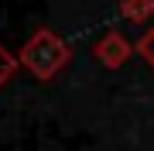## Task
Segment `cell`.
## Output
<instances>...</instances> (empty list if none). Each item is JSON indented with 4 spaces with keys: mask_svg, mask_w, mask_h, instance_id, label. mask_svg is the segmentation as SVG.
Masks as SVG:
<instances>
[{
    "mask_svg": "<svg viewBox=\"0 0 154 151\" xmlns=\"http://www.w3.org/2000/svg\"><path fill=\"white\" fill-rule=\"evenodd\" d=\"M93 52H96V58L103 62L106 69H120L123 62L134 55V45L123 38L120 31H110V34H103V38L96 41V48H93Z\"/></svg>",
    "mask_w": 154,
    "mask_h": 151,
    "instance_id": "cell-2",
    "label": "cell"
},
{
    "mask_svg": "<svg viewBox=\"0 0 154 151\" xmlns=\"http://www.w3.org/2000/svg\"><path fill=\"white\" fill-rule=\"evenodd\" d=\"M120 14L130 24H144L154 17V0H120Z\"/></svg>",
    "mask_w": 154,
    "mask_h": 151,
    "instance_id": "cell-3",
    "label": "cell"
},
{
    "mask_svg": "<svg viewBox=\"0 0 154 151\" xmlns=\"http://www.w3.org/2000/svg\"><path fill=\"white\" fill-rule=\"evenodd\" d=\"M69 58H72L69 41H62L58 34L48 31V28H38V31L21 45V55H17L21 69L31 72L34 79H41V83L51 79V76H58L62 69L69 65Z\"/></svg>",
    "mask_w": 154,
    "mask_h": 151,
    "instance_id": "cell-1",
    "label": "cell"
},
{
    "mask_svg": "<svg viewBox=\"0 0 154 151\" xmlns=\"http://www.w3.org/2000/svg\"><path fill=\"white\" fill-rule=\"evenodd\" d=\"M17 69H21L17 55H11V52L0 45V86H7V83H11V79L17 76Z\"/></svg>",
    "mask_w": 154,
    "mask_h": 151,
    "instance_id": "cell-4",
    "label": "cell"
},
{
    "mask_svg": "<svg viewBox=\"0 0 154 151\" xmlns=\"http://www.w3.org/2000/svg\"><path fill=\"white\" fill-rule=\"evenodd\" d=\"M137 52H140V55L151 62V69H154V28H151V31H147V34H144V38L137 41Z\"/></svg>",
    "mask_w": 154,
    "mask_h": 151,
    "instance_id": "cell-5",
    "label": "cell"
}]
</instances>
